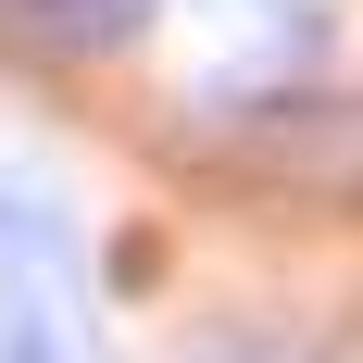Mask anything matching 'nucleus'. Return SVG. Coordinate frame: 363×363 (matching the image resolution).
<instances>
[{"label":"nucleus","instance_id":"obj_2","mask_svg":"<svg viewBox=\"0 0 363 363\" xmlns=\"http://www.w3.org/2000/svg\"><path fill=\"white\" fill-rule=\"evenodd\" d=\"M150 26V0H0V38H26L38 63H88V50H125Z\"/></svg>","mask_w":363,"mask_h":363},{"label":"nucleus","instance_id":"obj_1","mask_svg":"<svg viewBox=\"0 0 363 363\" xmlns=\"http://www.w3.org/2000/svg\"><path fill=\"white\" fill-rule=\"evenodd\" d=\"M0 363H75L63 313V225L0 188Z\"/></svg>","mask_w":363,"mask_h":363}]
</instances>
